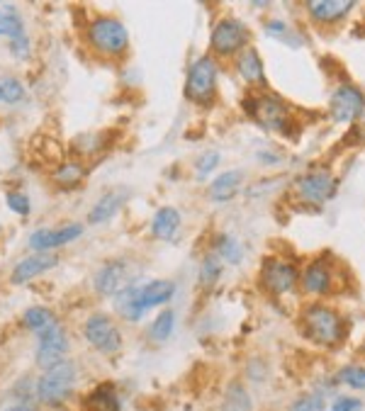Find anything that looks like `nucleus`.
Here are the masks:
<instances>
[{
	"label": "nucleus",
	"instance_id": "9",
	"mask_svg": "<svg viewBox=\"0 0 365 411\" xmlns=\"http://www.w3.org/2000/svg\"><path fill=\"white\" fill-rule=\"evenodd\" d=\"M331 119L338 124H353L365 115V95L353 83H341L329 98Z\"/></svg>",
	"mask_w": 365,
	"mask_h": 411
},
{
	"label": "nucleus",
	"instance_id": "40",
	"mask_svg": "<svg viewBox=\"0 0 365 411\" xmlns=\"http://www.w3.org/2000/svg\"><path fill=\"white\" fill-rule=\"evenodd\" d=\"M0 100H3V98H0Z\"/></svg>",
	"mask_w": 365,
	"mask_h": 411
},
{
	"label": "nucleus",
	"instance_id": "38",
	"mask_svg": "<svg viewBox=\"0 0 365 411\" xmlns=\"http://www.w3.org/2000/svg\"><path fill=\"white\" fill-rule=\"evenodd\" d=\"M5 411H32L30 407H25V404H13V407H8Z\"/></svg>",
	"mask_w": 365,
	"mask_h": 411
},
{
	"label": "nucleus",
	"instance_id": "24",
	"mask_svg": "<svg viewBox=\"0 0 365 411\" xmlns=\"http://www.w3.org/2000/svg\"><path fill=\"white\" fill-rule=\"evenodd\" d=\"M222 411H253V402L248 389L241 382H231L224 392V402H222Z\"/></svg>",
	"mask_w": 365,
	"mask_h": 411
},
{
	"label": "nucleus",
	"instance_id": "8",
	"mask_svg": "<svg viewBox=\"0 0 365 411\" xmlns=\"http://www.w3.org/2000/svg\"><path fill=\"white\" fill-rule=\"evenodd\" d=\"M248 44V27L241 20L234 18H222L212 27V37H210V46L217 56L229 59V56H239Z\"/></svg>",
	"mask_w": 365,
	"mask_h": 411
},
{
	"label": "nucleus",
	"instance_id": "30",
	"mask_svg": "<svg viewBox=\"0 0 365 411\" xmlns=\"http://www.w3.org/2000/svg\"><path fill=\"white\" fill-rule=\"evenodd\" d=\"M20 34H23V18H20L15 10L0 8V37L15 39V37H20Z\"/></svg>",
	"mask_w": 365,
	"mask_h": 411
},
{
	"label": "nucleus",
	"instance_id": "13",
	"mask_svg": "<svg viewBox=\"0 0 365 411\" xmlns=\"http://www.w3.org/2000/svg\"><path fill=\"white\" fill-rule=\"evenodd\" d=\"M83 236V226L81 224H66L59 229H37L30 236V249L37 253H46L49 249H59L63 244H71V241L81 239Z\"/></svg>",
	"mask_w": 365,
	"mask_h": 411
},
{
	"label": "nucleus",
	"instance_id": "34",
	"mask_svg": "<svg viewBox=\"0 0 365 411\" xmlns=\"http://www.w3.org/2000/svg\"><path fill=\"white\" fill-rule=\"evenodd\" d=\"M8 207L13 209L15 214H20V217H27V214L32 212L30 197L25 193H20V190H15V193H8Z\"/></svg>",
	"mask_w": 365,
	"mask_h": 411
},
{
	"label": "nucleus",
	"instance_id": "18",
	"mask_svg": "<svg viewBox=\"0 0 365 411\" xmlns=\"http://www.w3.org/2000/svg\"><path fill=\"white\" fill-rule=\"evenodd\" d=\"M124 200H127L124 190H110V193H105L103 197L95 202V207L91 209V214H88V221H91V224H103V221L113 219L115 214H117L122 209Z\"/></svg>",
	"mask_w": 365,
	"mask_h": 411
},
{
	"label": "nucleus",
	"instance_id": "33",
	"mask_svg": "<svg viewBox=\"0 0 365 411\" xmlns=\"http://www.w3.org/2000/svg\"><path fill=\"white\" fill-rule=\"evenodd\" d=\"M217 163H219V151H205L203 156L195 161V171H198V178L203 181V178L212 176Z\"/></svg>",
	"mask_w": 365,
	"mask_h": 411
},
{
	"label": "nucleus",
	"instance_id": "19",
	"mask_svg": "<svg viewBox=\"0 0 365 411\" xmlns=\"http://www.w3.org/2000/svg\"><path fill=\"white\" fill-rule=\"evenodd\" d=\"M181 229V212L176 207H161L151 219V234L161 241H173Z\"/></svg>",
	"mask_w": 365,
	"mask_h": 411
},
{
	"label": "nucleus",
	"instance_id": "32",
	"mask_svg": "<svg viewBox=\"0 0 365 411\" xmlns=\"http://www.w3.org/2000/svg\"><path fill=\"white\" fill-rule=\"evenodd\" d=\"M0 98H3V103H20V100L25 98V88L23 83L18 81V78H0Z\"/></svg>",
	"mask_w": 365,
	"mask_h": 411
},
{
	"label": "nucleus",
	"instance_id": "27",
	"mask_svg": "<svg viewBox=\"0 0 365 411\" xmlns=\"http://www.w3.org/2000/svg\"><path fill=\"white\" fill-rule=\"evenodd\" d=\"M56 316L51 309L46 307H30L27 312L23 314V326L27 331H34V334H39V331H44L49 324H54Z\"/></svg>",
	"mask_w": 365,
	"mask_h": 411
},
{
	"label": "nucleus",
	"instance_id": "20",
	"mask_svg": "<svg viewBox=\"0 0 365 411\" xmlns=\"http://www.w3.org/2000/svg\"><path fill=\"white\" fill-rule=\"evenodd\" d=\"M241 183H243V173L241 171L219 173V176L210 183V193H207L210 200H214V202H226V200H231L236 193H239Z\"/></svg>",
	"mask_w": 365,
	"mask_h": 411
},
{
	"label": "nucleus",
	"instance_id": "7",
	"mask_svg": "<svg viewBox=\"0 0 365 411\" xmlns=\"http://www.w3.org/2000/svg\"><path fill=\"white\" fill-rule=\"evenodd\" d=\"M66 355H68V336L59 321H54V324H49L44 331L37 334L34 360L39 370H49V367L59 365V363L66 360Z\"/></svg>",
	"mask_w": 365,
	"mask_h": 411
},
{
	"label": "nucleus",
	"instance_id": "36",
	"mask_svg": "<svg viewBox=\"0 0 365 411\" xmlns=\"http://www.w3.org/2000/svg\"><path fill=\"white\" fill-rule=\"evenodd\" d=\"M331 411H363V402L356 397H338Z\"/></svg>",
	"mask_w": 365,
	"mask_h": 411
},
{
	"label": "nucleus",
	"instance_id": "31",
	"mask_svg": "<svg viewBox=\"0 0 365 411\" xmlns=\"http://www.w3.org/2000/svg\"><path fill=\"white\" fill-rule=\"evenodd\" d=\"M338 382L351 389H365V367L363 365H343L338 370Z\"/></svg>",
	"mask_w": 365,
	"mask_h": 411
},
{
	"label": "nucleus",
	"instance_id": "25",
	"mask_svg": "<svg viewBox=\"0 0 365 411\" xmlns=\"http://www.w3.org/2000/svg\"><path fill=\"white\" fill-rule=\"evenodd\" d=\"M214 256L222 258V261L226 263H234V266H239L241 258H243V251H241V244L234 239V236L229 234H219L214 239Z\"/></svg>",
	"mask_w": 365,
	"mask_h": 411
},
{
	"label": "nucleus",
	"instance_id": "5",
	"mask_svg": "<svg viewBox=\"0 0 365 411\" xmlns=\"http://www.w3.org/2000/svg\"><path fill=\"white\" fill-rule=\"evenodd\" d=\"M217 63L212 56H200L190 63L188 68V81H185V98L190 103L210 105L217 95Z\"/></svg>",
	"mask_w": 365,
	"mask_h": 411
},
{
	"label": "nucleus",
	"instance_id": "11",
	"mask_svg": "<svg viewBox=\"0 0 365 411\" xmlns=\"http://www.w3.org/2000/svg\"><path fill=\"white\" fill-rule=\"evenodd\" d=\"M300 287L309 297H326L334 287V266L326 256L314 258L300 273Z\"/></svg>",
	"mask_w": 365,
	"mask_h": 411
},
{
	"label": "nucleus",
	"instance_id": "10",
	"mask_svg": "<svg viewBox=\"0 0 365 411\" xmlns=\"http://www.w3.org/2000/svg\"><path fill=\"white\" fill-rule=\"evenodd\" d=\"M83 336L98 353L113 355L122 348V331L108 314H91L83 324Z\"/></svg>",
	"mask_w": 365,
	"mask_h": 411
},
{
	"label": "nucleus",
	"instance_id": "21",
	"mask_svg": "<svg viewBox=\"0 0 365 411\" xmlns=\"http://www.w3.org/2000/svg\"><path fill=\"white\" fill-rule=\"evenodd\" d=\"M86 409L91 411H122V402L117 387L113 382H103L93 387V392L86 397Z\"/></svg>",
	"mask_w": 365,
	"mask_h": 411
},
{
	"label": "nucleus",
	"instance_id": "29",
	"mask_svg": "<svg viewBox=\"0 0 365 411\" xmlns=\"http://www.w3.org/2000/svg\"><path fill=\"white\" fill-rule=\"evenodd\" d=\"M219 275H222V261L214 253H207V256L203 258V263H200V285H203L205 289L214 287Z\"/></svg>",
	"mask_w": 365,
	"mask_h": 411
},
{
	"label": "nucleus",
	"instance_id": "23",
	"mask_svg": "<svg viewBox=\"0 0 365 411\" xmlns=\"http://www.w3.org/2000/svg\"><path fill=\"white\" fill-rule=\"evenodd\" d=\"M117 314L127 321H141V316L146 314L144 304L139 302V292L136 287H127L124 292L117 294Z\"/></svg>",
	"mask_w": 365,
	"mask_h": 411
},
{
	"label": "nucleus",
	"instance_id": "39",
	"mask_svg": "<svg viewBox=\"0 0 365 411\" xmlns=\"http://www.w3.org/2000/svg\"><path fill=\"white\" fill-rule=\"evenodd\" d=\"M363 355H365V341H363Z\"/></svg>",
	"mask_w": 365,
	"mask_h": 411
},
{
	"label": "nucleus",
	"instance_id": "15",
	"mask_svg": "<svg viewBox=\"0 0 365 411\" xmlns=\"http://www.w3.org/2000/svg\"><path fill=\"white\" fill-rule=\"evenodd\" d=\"M353 10L351 0H312L307 3V13L316 25H336Z\"/></svg>",
	"mask_w": 365,
	"mask_h": 411
},
{
	"label": "nucleus",
	"instance_id": "22",
	"mask_svg": "<svg viewBox=\"0 0 365 411\" xmlns=\"http://www.w3.org/2000/svg\"><path fill=\"white\" fill-rule=\"evenodd\" d=\"M136 292H139V302L144 304V309H151L158 307V304H166L176 292V285L171 280H153L136 287Z\"/></svg>",
	"mask_w": 365,
	"mask_h": 411
},
{
	"label": "nucleus",
	"instance_id": "37",
	"mask_svg": "<svg viewBox=\"0 0 365 411\" xmlns=\"http://www.w3.org/2000/svg\"><path fill=\"white\" fill-rule=\"evenodd\" d=\"M10 49L15 51V56H27V39H25V34L15 37V39L10 41Z\"/></svg>",
	"mask_w": 365,
	"mask_h": 411
},
{
	"label": "nucleus",
	"instance_id": "6",
	"mask_svg": "<svg viewBox=\"0 0 365 411\" xmlns=\"http://www.w3.org/2000/svg\"><path fill=\"white\" fill-rule=\"evenodd\" d=\"M300 285V270L293 261L271 256L263 261L261 268V287L273 297H283V294L293 292Z\"/></svg>",
	"mask_w": 365,
	"mask_h": 411
},
{
	"label": "nucleus",
	"instance_id": "12",
	"mask_svg": "<svg viewBox=\"0 0 365 411\" xmlns=\"http://www.w3.org/2000/svg\"><path fill=\"white\" fill-rule=\"evenodd\" d=\"M295 193L307 204H321L336 193V181L326 171H309L295 183Z\"/></svg>",
	"mask_w": 365,
	"mask_h": 411
},
{
	"label": "nucleus",
	"instance_id": "17",
	"mask_svg": "<svg viewBox=\"0 0 365 411\" xmlns=\"http://www.w3.org/2000/svg\"><path fill=\"white\" fill-rule=\"evenodd\" d=\"M56 263H59V258L51 256V253H34V256L25 258V261H20L18 266H15L10 280L15 285H23V282L32 280V278L41 275V273H46L49 268H54Z\"/></svg>",
	"mask_w": 365,
	"mask_h": 411
},
{
	"label": "nucleus",
	"instance_id": "2",
	"mask_svg": "<svg viewBox=\"0 0 365 411\" xmlns=\"http://www.w3.org/2000/svg\"><path fill=\"white\" fill-rule=\"evenodd\" d=\"M78 379V365L71 360H63L59 365L44 370L34 379V402L44 407H59L71 397Z\"/></svg>",
	"mask_w": 365,
	"mask_h": 411
},
{
	"label": "nucleus",
	"instance_id": "16",
	"mask_svg": "<svg viewBox=\"0 0 365 411\" xmlns=\"http://www.w3.org/2000/svg\"><path fill=\"white\" fill-rule=\"evenodd\" d=\"M236 71L243 78V83L253 88H266V68H263V61L258 56L256 46H246L239 56H236Z\"/></svg>",
	"mask_w": 365,
	"mask_h": 411
},
{
	"label": "nucleus",
	"instance_id": "26",
	"mask_svg": "<svg viewBox=\"0 0 365 411\" xmlns=\"http://www.w3.org/2000/svg\"><path fill=\"white\" fill-rule=\"evenodd\" d=\"M83 178H86V168H83L81 163H63V166H59L54 171L51 181L63 190H71V188H76Z\"/></svg>",
	"mask_w": 365,
	"mask_h": 411
},
{
	"label": "nucleus",
	"instance_id": "1",
	"mask_svg": "<svg viewBox=\"0 0 365 411\" xmlns=\"http://www.w3.org/2000/svg\"><path fill=\"white\" fill-rule=\"evenodd\" d=\"M300 326H302L307 339L319 348H336L346 339L348 331L346 319L324 302L307 304L302 309V316H300Z\"/></svg>",
	"mask_w": 365,
	"mask_h": 411
},
{
	"label": "nucleus",
	"instance_id": "3",
	"mask_svg": "<svg viewBox=\"0 0 365 411\" xmlns=\"http://www.w3.org/2000/svg\"><path fill=\"white\" fill-rule=\"evenodd\" d=\"M243 105H246L248 115H251L263 129L278 131V134H288L290 122H293V110H290L278 95H273V93L251 95Z\"/></svg>",
	"mask_w": 365,
	"mask_h": 411
},
{
	"label": "nucleus",
	"instance_id": "14",
	"mask_svg": "<svg viewBox=\"0 0 365 411\" xmlns=\"http://www.w3.org/2000/svg\"><path fill=\"white\" fill-rule=\"evenodd\" d=\"M132 273L127 268L124 261H110L95 273V289L100 294H122L127 287H129Z\"/></svg>",
	"mask_w": 365,
	"mask_h": 411
},
{
	"label": "nucleus",
	"instance_id": "35",
	"mask_svg": "<svg viewBox=\"0 0 365 411\" xmlns=\"http://www.w3.org/2000/svg\"><path fill=\"white\" fill-rule=\"evenodd\" d=\"M290 411H324V399L319 394H305L293 404Z\"/></svg>",
	"mask_w": 365,
	"mask_h": 411
},
{
	"label": "nucleus",
	"instance_id": "28",
	"mask_svg": "<svg viewBox=\"0 0 365 411\" xmlns=\"http://www.w3.org/2000/svg\"><path fill=\"white\" fill-rule=\"evenodd\" d=\"M173 326H176V314H173V309H163L161 314L153 319L151 329H149V336L153 341H168L173 334Z\"/></svg>",
	"mask_w": 365,
	"mask_h": 411
},
{
	"label": "nucleus",
	"instance_id": "4",
	"mask_svg": "<svg viewBox=\"0 0 365 411\" xmlns=\"http://www.w3.org/2000/svg\"><path fill=\"white\" fill-rule=\"evenodd\" d=\"M88 41L98 54L122 56L129 46V32L117 18H98L88 27Z\"/></svg>",
	"mask_w": 365,
	"mask_h": 411
}]
</instances>
